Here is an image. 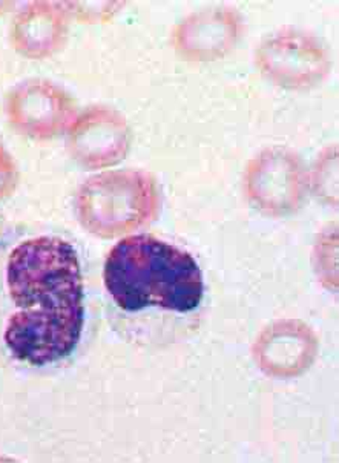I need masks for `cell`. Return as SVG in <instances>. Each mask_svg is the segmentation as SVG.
<instances>
[{
	"label": "cell",
	"instance_id": "6da1fadb",
	"mask_svg": "<svg viewBox=\"0 0 339 463\" xmlns=\"http://www.w3.org/2000/svg\"><path fill=\"white\" fill-rule=\"evenodd\" d=\"M6 288L17 308L4 333L11 354L36 367L70 356L85 324L74 247L56 237L21 242L6 262Z\"/></svg>",
	"mask_w": 339,
	"mask_h": 463
},
{
	"label": "cell",
	"instance_id": "7a4b0ae2",
	"mask_svg": "<svg viewBox=\"0 0 339 463\" xmlns=\"http://www.w3.org/2000/svg\"><path fill=\"white\" fill-rule=\"evenodd\" d=\"M105 286L125 312L157 307L189 313L202 299V275L189 253L149 235L117 242L103 270Z\"/></svg>",
	"mask_w": 339,
	"mask_h": 463
}]
</instances>
